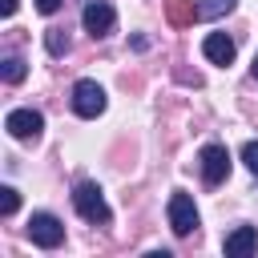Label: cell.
Listing matches in <instances>:
<instances>
[{
	"mask_svg": "<svg viewBox=\"0 0 258 258\" xmlns=\"http://www.w3.org/2000/svg\"><path fill=\"white\" fill-rule=\"evenodd\" d=\"M202 52H206L210 64H230V60H234V40H230L226 32H210V36L202 40Z\"/></svg>",
	"mask_w": 258,
	"mask_h": 258,
	"instance_id": "cell-9",
	"label": "cell"
},
{
	"mask_svg": "<svg viewBox=\"0 0 258 258\" xmlns=\"http://www.w3.org/2000/svg\"><path fill=\"white\" fill-rule=\"evenodd\" d=\"M258 250V230L254 226H238L234 234H226V258H250Z\"/></svg>",
	"mask_w": 258,
	"mask_h": 258,
	"instance_id": "cell-8",
	"label": "cell"
},
{
	"mask_svg": "<svg viewBox=\"0 0 258 258\" xmlns=\"http://www.w3.org/2000/svg\"><path fill=\"white\" fill-rule=\"evenodd\" d=\"M169 226H173L177 238H185V234L198 230V206H194V198L185 189H173L169 194Z\"/></svg>",
	"mask_w": 258,
	"mask_h": 258,
	"instance_id": "cell-3",
	"label": "cell"
},
{
	"mask_svg": "<svg viewBox=\"0 0 258 258\" xmlns=\"http://www.w3.org/2000/svg\"><path fill=\"white\" fill-rule=\"evenodd\" d=\"M254 77H258V56H254Z\"/></svg>",
	"mask_w": 258,
	"mask_h": 258,
	"instance_id": "cell-18",
	"label": "cell"
},
{
	"mask_svg": "<svg viewBox=\"0 0 258 258\" xmlns=\"http://www.w3.org/2000/svg\"><path fill=\"white\" fill-rule=\"evenodd\" d=\"M165 16H169V24L185 28V24L198 20V4L194 0H165Z\"/></svg>",
	"mask_w": 258,
	"mask_h": 258,
	"instance_id": "cell-10",
	"label": "cell"
},
{
	"mask_svg": "<svg viewBox=\"0 0 258 258\" xmlns=\"http://www.w3.org/2000/svg\"><path fill=\"white\" fill-rule=\"evenodd\" d=\"M242 161H246V169L258 177V141H246V145H242Z\"/></svg>",
	"mask_w": 258,
	"mask_h": 258,
	"instance_id": "cell-15",
	"label": "cell"
},
{
	"mask_svg": "<svg viewBox=\"0 0 258 258\" xmlns=\"http://www.w3.org/2000/svg\"><path fill=\"white\" fill-rule=\"evenodd\" d=\"M16 206H20L16 189H12V185H4V189H0V214H4V218H12V214H16Z\"/></svg>",
	"mask_w": 258,
	"mask_h": 258,
	"instance_id": "cell-14",
	"label": "cell"
},
{
	"mask_svg": "<svg viewBox=\"0 0 258 258\" xmlns=\"http://www.w3.org/2000/svg\"><path fill=\"white\" fill-rule=\"evenodd\" d=\"M60 8V0H36V12H44V16H52Z\"/></svg>",
	"mask_w": 258,
	"mask_h": 258,
	"instance_id": "cell-16",
	"label": "cell"
},
{
	"mask_svg": "<svg viewBox=\"0 0 258 258\" xmlns=\"http://www.w3.org/2000/svg\"><path fill=\"white\" fill-rule=\"evenodd\" d=\"M16 4H20V0H4V16H12V12H16Z\"/></svg>",
	"mask_w": 258,
	"mask_h": 258,
	"instance_id": "cell-17",
	"label": "cell"
},
{
	"mask_svg": "<svg viewBox=\"0 0 258 258\" xmlns=\"http://www.w3.org/2000/svg\"><path fill=\"white\" fill-rule=\"evenodd\" d=\"M81 24H85V32L105 36V32L113 28V8H109L105 0H89V4H85V12H81Z\"/></svg>",
	"mask_w": 258,
	"mask_h": 258,
	"instance_id": "cell-7",
	"label": "cell"
},
{
	"mask_svg": "<svg viewBox=\"0 0 258 258\" xmlns=\"http://www.w3.org/2000/svg\"><path fill=\"white\" fill-rule=\"evenodd\" d=\"M28 238H32L36 246H44V250H56V246L64 242V226H60V218H52V214H32Z\"/></svg>",
	"mask_w": 258,
	"mask_h": 258,
	"instance_id": "cell-5",
	"label": "cell"
},
{
	"mask_svg": "<svg viewBox=\"0 0 258 258\" xmlns=\"http://www.w3.org/2000/svg\"><path fill=\"white\" fill-rule=\"evenodd\" d=\"M234 4H238V0H202V4H198V20H218V16L234 12Z\"/></svg>",
	"mask_w": 258,
	"mask_h": 258,
	"instance_id": "cell-11",
	"label": "cell"
},
{
	"mask_svg": "<svg viewBox=\"0 0 258 258\" xmlns=\"http://www.w3.org/2000/svg\"><path fill=\"white\" fill-rule=\"evenodd\" d=\"M198 165H202V181H206V185H222V181L230 177V153H226V145H218V141L202 145Z\"/></svg>",
	"mask_w": 258,
	"mask_h": 258,
	"instance_id": "cell-2",
	"label": "cell"
},
{
	"mask_svg": "<svg viewBox=\"0 0 258 258\" xmlns=\"http://www.w3.org/2000/svg\"><path fill=\"white\" fill-rule=\"evenodd\" d=\"M73 206H77V214L89 222V226H109V202H105V194H101V185L97 181H77V189H73Z\"/></svg>",
	"mask_w": 258,
	"mask_h": 258,
	"instance_id": "cell-1",
	"label": "cell"
},
{
	"mask_svg": "<svg viewBox=\"0 0 258 258\" xmlns=\"http://www.w3.org/2000/svg\"><path fill=\"white\" fill-rule=\"evenodd\" d=\"M73 113L77 117H97V113H105V89L97 85V81H77L73 85Z\"/></svg>",
	"mask_w": 258,
	"mask_h": 258,
	"instance_id": "cell-4",
	"label": "cell"
},
{
	"mask_svg": "<svg viewBox=\"0 0 258 258\" xmlns=\"http://www.w3.org/2000/svg\"><path fill=\"white\" fill-rule=\"evenodd\" d=\"M4 129H8L12 137H20V141H36L40 129H44V117H40L36 109H12V113L4 117Z\"/></svg>",
	"mask_w": 258,
	"mask_h": 258,
	"instance_id": "cell-6",
	"label": "cell"
},
{
	"mask_svg": "<svg viewBox=\"0 0 258 258\" xmlns=\"http://www.w3.org/2000/svg\"><path fill=\"white\" fill-rule=\"evenodd\" d=\"M44 44H48L52 56H64V52H69V36H64V28H48V32H44Z\"/></svg>",
	"mask_w": 258,
	"mask_h": 258,
	"instance_id": "cell-12",
	"label": "cell"
},
{
	"mask_svg": "<svg viewBox=\"0 0 258 258\" xmlns=\"http://www.w3.org/2000/svg\"><path fill=\"white\" fill-rule=\"evenodd\" d=\"M24 73H28V69H24V60H20V56H8V60H4V69H0V77H4L8 85H20V81H24Z\"/></svg>",
	"mask_w": 258,
	"mask_h": 258,
	"instance_id": "cell-13",
	"label": "cell"
}]
</instances>
